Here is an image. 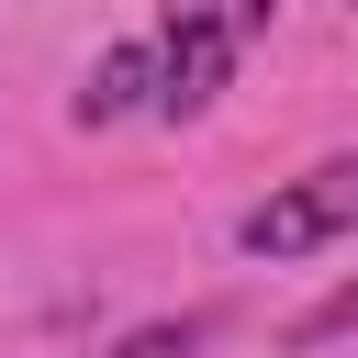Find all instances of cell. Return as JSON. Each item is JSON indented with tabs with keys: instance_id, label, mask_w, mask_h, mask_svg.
<instances>
[{
	"instance_id": "cell-3",
	"label": "cell",
	"mask_w": 358,
	"mask_h": 358,
	"mask_svg": "<svg viewBox=\"0 0 358 358\" xmlns=\"http://www.w3.org/2000/svg\"><path fill=\"white\" fill-rule=\"evenodd\" d=\"M157 90H168V78H157V45H112V56L78 78L67 123H78V134H101V123H123V112H157Z\"/></svg>"
},
{
	"instance_id": "cell-5",
	"label": "cell",
	"mask_w": 358,
	"mask_h": 358,
	"mask_svg": "<svg viewBox=\"0 0 358 358\" xmlns=\"http://www.w3.org/2000/svg\"><path fill=\"white\" fill-rule=\"evenodd\" d=\"M336 336H358V280H336V291L291 324V347H336Z\"/></svg>"
},
{
	"instance_id": "cell-4",
	"label": "cell",
	"mask_w": 358,
	"mask_h": 358,
	"mask_svg": "<svg viewBox=\"0 0 358 358\" xmlns=\"http://www.w3.org/2000/svg\"><path fill=\"white\" fill-rule=\"evenodd\" d=\"M201 347H213V313H157V324L112 336L101 358H201Z\"/></svg>"
},
{
	"instance_id": "cell-7",
	"label": "cell",
	"mask_w": 358,
	"mask_h": 358,
	"mask_svg": "<svg viewBox=\"0 0 358 358\" xmlns=\"http://www.w3.org/2000/svg\"><path fill=\"white\" fill-rule=\"evenodd\" d=\"M347 11H358V0H347Z\"/></svg>"
},
{
	"instance_id": "cell-1",
	"label": "cell",
	"mask_w": 358,
	"mask_h": 358,
	"mask_svg": "<svg viewBox=\"0 0 358 358\" xmlns=\"http://www.w3.org/2000/svg\"><path fill=\"white\" fill-rule=\"evenodd\" d=\"M336 235H358V157H313L302 179H268V201L235 213V246L268 257V268H291V257H313Z\"/></svg>"
},
{
	"instance_id": "cell-2",
	"label": "cell",
	"mask_w": 358,
	"mask_h": 358,
	"mask_svg": "<svg viewBox=\"0 0 358 358\" xmlns=\"http://www.w3.org/2000/svg\"><path fill=\"white\" fill-rule=\"evenodd\" d=\"M235 56H246V34H224L213 11H179V0H168V34H157V78H168V90H157V112H168V123H201V112L235 90Z\"/></svg>"
},
{
	"instance_id": "cell-6",
	"label": "cell",
	"mask_w": 358,
	"mask_h": 358,
	"mask_svg": "<svg viewBox=\"0 0 358 358\" xmlns=\"http://www.w3.org/2000/svg\"><path fill=\"white\" fill-rule=\"evenodd\" d=\"M179 11H213V22H224V34H246V45L268 34V0H179Z\"/></svg>"
}]
</instances>
